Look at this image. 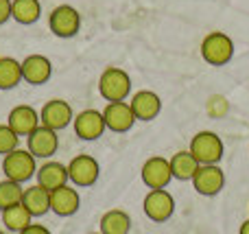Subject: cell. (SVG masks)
<instances>
[{"label":"cell","mask_w":249,"mask_h":234,"mask_svg":"<svg viewBox=\"0 0 249 234\" xmlns=\"http://www.w3.org/2000/svg\"><path fill=\"white\" fill-rule=\"evenodd\" d=\"M168 162H171L173 180H181V182H186V180H193V175L197 173V169H199L197 158H195L190 151H177V153H173Z\"/></svg>","instance_id":"cell-20"},{"label":"cell","mask_w":249,"mask_h":234,"mask_svg":"<svg viewBox=\"0 0 249 234\" xmlns=\"http://www.w3.org/2000/svg\"><path fill=\"white\" fill-rule=\"evenodd\" d=\"M22 79V61L13 57H0V90H13Z\"/></svg>","instance_id":"cell-24"},{"label":"cell","mask_w":249,"mask_h":234,"mask_svg":"<svg viewBox=\"0 0 249 234\" xmlns=\"http://www.w3.org/2000/svg\"><path fill=\"white\" fill-rule=\"evenodd\" d=\"M53 74V64L48 57L44 55H29L22 59V79L31 86H42L51 79Z\"/></svg>","instance_id":"cell-17"},{"label":"cell","mask_w":249,"mask_h":234,"mask_svg":"<svg viewBox=\"0 0 249 234\" xmlns=\"http://www.w3.org/2000/svg\"><path fill=\"white\" fill-rule=\"evenodd\" d=\"M129 105H131V109H133V114H136L138 121H144V123L158 118L160 112H162V99H160L155 92H151V90L133 92Z\"/></svg>","instance_id":"cell-16"},{"label":"cell","mask_w":249,"mask_h":234,"mask_svg":"<svg viewBox=\"0 0 249 234\" xmlns=\"http://www.w3.org/2000/svg\"><path fill=\"white\" fill-rule=\"evenodd\" d=\"M238 234H249V219H245L241 226V230H238Z\"/></svg>","instance_id":"cell-29"},{"label":"cell","mask_w":249,"mask_h":234,"mask_svg":"<svg viewBox=\"0 0 249 234\" xmlns=\"http://www.w3.org/2000/svg\"><path fill=\"white\" fill-rule=\"evenodd\" d=\"M48 29L55 37H74L81 31V13L72 4H59L48 16Z\"/></svg>","instance_id":"cell-5"},{"label":"cell","mask_w":249,"mask_h":234,"mask_svg":"<svg viewBox=\"0 0 249 234\" xmlns=\"http://www.w3.org/2000/svg\"><path fill=\"white\" fill-rule=\"evenodd\" d=\"M79 208H81V195L77 188L66 184L51 191V213H55L57 217H72Z\"/></svg>","instance_id":"cell-14"},{"label":"cell","mask_w":249,"mask_h":234,"mask_svg":"<svg viewBox=\"0 0 249 234\" xmlns=\"http://www.w3.org/2000/svg\"><path fill=\"white\" fill-rule=\"evenodd\" d=\"M22 195H24L22 184L4 178L2 182H0V213L11 208V206H16V204H22Z\"/></svg>","instance_id":"cell-25"},{"label":"cell","mask_w":249,"mask_h":234,"mask_svg":"<svg viewBox=\"0 0 249 234\" xmlns=\"http://www.w3.org/2000/svg\"><path fill=\"white\" fill-rule=\"evenodd\" d=\"M37 158L29 151V149H20L2 156V171L7 175V180H13L18 184L29 182L31 178H35L37 173Z\"/></svg>","instance_id":"cell-3"},{"label":"cell","mask_w":249,"mask_h":234,"mask_svg":"<svg viewBox=\"0 0 249 234\" xmlns=\"http://www.w3.org/2000/svg\"><path fill=\"white\" fill-rule=\"evenodd\" d=\"M11 20V0H0V26Z\"/></svg>","instance_id":"cell-27"},{"label":"cell","mask_w":249,"mask_h":234,"mask_svg":"<svg viewBox=\"0 0 249 234\" xmlns=\"http://www.w3.org/2000/svg\"><path fill=\"white\" fill-rule=\"evenodd\" d=\"M7 125L18 136H31L42 125L39 123V112L35 108H31V105H16L7 116Z\"/></svg>","instance_id":"cell-15"},{"label":"cell","mask_w":249,"mask_h":234,"mask_svg":"<svg viewBox=\"0 0 249 234\" xmlns=\"http://www.w3.org/2000/svg\"><path fill=\"white\" fill-rule=\"evenodd\" d=\"M103 118H105V127L114 134H124L133 127V123L138 121L136 114H133L129 101H114L107 103L103 109Z\"/></svg>","instance_id":"cell-11"},{"label":"cell","mask_w":249,"mask_h":234,"mask_svg":"<svg viewBox=\"0 0 249 234\" xmlns=\"http://www.w3.org/2000/svg\"><path fill=\"white\" fill-rule=\"evenodd\" d=\"M74 121V112L70 108L68 101L64 99H51L44 103L42 112H39V123L48 129L61 131Z\"/></svg>","instance_id":"cell-9"},{"label":"cell","mask_w":249,"mask_h":234,"mask_svg":"<svg viewBox=\"0 0 249 234\" xmlns=\"http://www.w3.org/2000/svg\"><path fill=\"white\" fill-rule=\"evenodd\" d=\"M35 178H37L39 186L46 188V191H55V188L66 186V184L70 182L68 180V166L61 164V162H57V160H46L42 166H37Z\"/></svg>","instance_id":"cell-18"},{"label":"cell","mask_w":249,"mask_h":234,"mask_svg":"<svg viewBox=\"0 0 249 234\" xmlns=\"http://www.w3.org/2000/svg\"><path fill=\"white\" fill-rule=\"evenodd\" d=\"M193 188L203 197H214L223 191L225 173L219 164H199L197 173L193 175Z\"/></svg>","instance_id":"cell-7"},{"label":"cell","mask_w":249,"mask_h":234,"mask_svg":"<svg viewBox=\"0 0 249 234\" xmlns=\"http://www.w3.org/2000/svg\"><path fill=\"white\" fill-rule=\"evenodd\" d=\"M2 223L9 232H22L24 228H29L33 223V215L26 210L24 204H16L11 208L2 210Z\"/></svg>","instance_id":"cell-23"},{"label":"cell","mask_w":249,"mask_h":234,"mask_svg":"<svg viewBox=\"0 0 249 234\" xmlns=\"http://www.w3.org/2000/svg\"><path fill=\"white\" fill-rule=\"evenodd\" d=\"M90 234H101V232H90Z\"/></svg>","instance_id":"cell-30"},{"label":"cell","mask_w":249,"mask_h":234,"mask_svg":"<svg viewBox=\"0 0 249 234\" xmlns=\"http://www.w3.org/2000/svg\"><path fill=\"white\" fill-rule=\"evenodd\" d=\"M140 178H142V182H144V186L149 188V191H153V188H166L173 180L171 162L162 156L149 158L140 169Z\"/></svg>","instance_id":"cell-10"},{"label":"cell","mask_w":249,"mask_h":234,"mask_svg":"<svg viewBox=\"0 0 249 234\" xmlns=\"http://www.w3.org/2000/svg\"><path fill=\"white\" fill-rule=\"evenodd\" d=\"M11 18L18 24H35L42 18L39 0H11Z\"/></svg>","instance_id":"cell-21"},{"label":"cell","mask_w":249,"mask_h":234,"mask_svg":"<svg viewBox=\"0 0 249 234\" xmlns=\"http://www.w3.org/2000/svg\"><path fill=\"white\" fill-rule=\"evenodd\" d=\"M0 234H4V230H0Z\"/></svg>","instance_id":"cell-31"},{"label":"cell","mask_w":249,"mask_h":234,"mask_svg":"<svg viewBox=\"0 0 249 234\" xmlns=\"http://www.w3.org/2000/svg\"><path fill=\"white\" fill-rule=\"evenodd\" d=\"M142 210H144L146 219H151L153 223H164L175 213V199L166 188H153L144 195Z\"/></svg>","instance_id":"cell-6"},{"label":"cell","mask_w":249,"mask_h":234,"mask_svg":"<svg viewBox=\"0 0 249 234\" xmlns=\"http://www.w3.org/2000/svg\"><path fill=\"white\" fill-rule=\"evenodd\" d=\"M101 234H129L131 230V217L124 210L114 208L101 217Z\"/></svg>","instance_id":"cell-22"},{"label":"cell","mask_w":249,"mask_h":234,"mask_svg":"<svg viewBox=\"0 0 249 234\" xmlns=\"http://www.w3.org/2000/svg\"><path fill=\"white\" fill-rule=\"evenodd\" d=\"M66 166H68V180L79 188H88L92 184H96V180L101 175L99 162L92 156H88V153L74 156Z\"/></svg>","instance_id":"cell-8"},{"label":"cell","mask_w":249,"mask_h":234,"mask_svg":"<svg viewBox=\"0 0 249 234\" xmlns=\"http://www.w3.org/2000/svg\"><path fill=\"white\" fill-rule=\"evenodd\" d=\"M99 94L103 96L107 103L127 101V96L131 94V77H129L123 68L109 66L99 77Z\"/></svg>","instance_id":"cell-1"},{"label":"cell","mask_w":249,"mask_h":234,"mask_svg":"<svg viewBox=\"0 0 249 234\" xmlns=\"http://www.w3.org/2000/svg\"><path fill=\"white\" fill-rule=\"evenodd\" d=\"M22 204L26 206V210H29L33 217H44V215L51 210V191L42 188L39 184L24 188Z\"/></svg>","instance_id":"cell-19"},{"label":"cell","mask_w":249,"mask_h":234,"mask_svg":"<svg viewBox=\"0 0 249 234\" xmlns=\"http://www.w3.org/2000/svg\"><path fill=\"white\" fill-rule=\"evenodd\" d=\"M201 57L206 64L221 68V66L230 64L234 57V42L228 33H221V31H212L203 37L201 42Z\"/></svg>","instance_id":"cell-2"},{"label":"cell","mask_w":249,"mask_h":234,"mask_svg":"<svg viewBox=\"0 0 249 234\" xmlns=\"http://www.w3.org/2000/svg\"><path fill=\"white\" fill-rule=\"evenodd\" d=\"M18 234H51V230L46 226H42V223H31L29 228H24V230Z\"/></svg>","instance_id":"cell-28"},{"label":"cell","mask_w":249,"mask_h":234,"mask_svg":"<svg viewBox=\"0 0 249 234\" xmlns=\"http://www.w3.org/2000/svg\"><path fill=\"white\" fill-rule=\"evenodd\" d=\"M26 149H29L35 158L51 160L57 153V149H59V136H57L55 129H48V127L39 125L33 134L26 136Z\"/></svg>","instance_id":"cell-12"},{"label":"cell","mask_w":249,"mask_h":234,"mask_svg":"<svg viewBox=\"0 0 249 234\" xmlns=\"http://www.w3.org/2000/svg\"><path fill=\"white\" fill-rule=\"evenodd\" d=\"M72 125H74V134L81 140H88V143L90 140H99L103 136V131L107 129L103 112H99V109H83V112H79L74 116Z\"/></svg>","instance_id":"cell-13"},{"label":"cell","mask_w":249,"mask_h":234,"mask_svg":"<svg viewBox=\"0 0 249 234\" xmlns=\"http://www.w3.org/2000/svg\"><path fill=\"white\" fill-rule=\"evenodd\" d=\"M188 151L197 158L199 164H219L221 158H223V140H221L219 134L214 131H199V134L193 136L190 140Z\"/></svg>","instance_id":"cell-4"},{"label":"cell","mask_w":249,"mask_h":234,"mask_svg":"<svg viewBox=\"0 0 249 234\" xmlns=\"http://www.w3.org/2000/svg\"><path fill=\"white\" fill-rule=\"evenodd\" d=\"M18 144H20V136H18L7 123L0 125V156H7V153L16 151Z\"/></svg>","instance_id":"cell-26"}]
</instances>
